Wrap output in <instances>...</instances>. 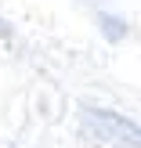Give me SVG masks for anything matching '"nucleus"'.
Returning a JSON list of instances; mask_svg holds the SVG:
<instances>
[{"instance_id": "nucleus-1", "label": "nucleus", "mask_w": 141, "mask_h": 148, "mask_svg": "<svg viewBox=\"0 0 141 148\" xmlns=\"http://www.w3.org/2000/svg\"><path fill=\"white\" fill-rule=\"evenodd\" d=\"M87 116H91L94 123H101L105 130H112L116 137H123V141H130V145H141V127H138V123L123 119V116L109 112V108H98V105H91V108H87Z\"/></svg>"}, {"instance_id": "nucleus-2", "label": "nucleus", "mask_w": 141, "mask_h": 148, "mask_svg": "<svg viewBox=\"0 0 141 148\" xmlns=\"http://www.w3.org/2000/svg\"><path fill=\"white\" fill-rule=\"evenodd\" d=\"M98 25H101V33H105L109 40H123V36H127V25H123V18H112V14H98Z\"/></svg>"}, {"instance_id": "nucleus-3", "label": "nucleus", "mask_w": 141, "mask_h": 148, "mask_svg": "<svg viewBox=\"0 0 141 148\" xmlns=\"http://www.w3.org/2000/svg\"><path fill=\"white\" fill-rule=\"evenodd\" d=\"M0 29H4V25H0Z\"/></svg>"}]
</instances>
